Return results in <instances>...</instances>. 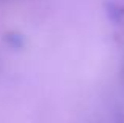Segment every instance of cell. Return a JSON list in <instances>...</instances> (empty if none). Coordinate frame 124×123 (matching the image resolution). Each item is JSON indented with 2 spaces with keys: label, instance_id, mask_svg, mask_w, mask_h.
I'll list each match as a JSON object with an SVG mask.
<instances>
[{
  "label": "cell",
  "instance_id": "6da1fadb",
  "mask_svg": "<svg viewBox=\"0 0 124 123\" xmlns=\"http://www.w3.org/2000/svg\"><path fill=\"white\" fill-rule=\"evenodd\" d=\"M116 123H124V120H123V118H119V120L116 122Z\"/></svg>",
  "mask_w": 124,
  "mask_h": 123
}]
</instances>
